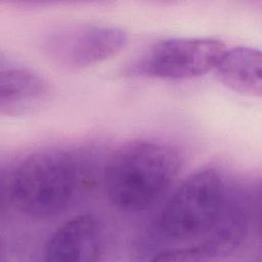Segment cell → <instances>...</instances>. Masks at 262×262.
Segmentation results:
<instances>
[{
    "mask_svg": "<svg viewBox=\"0 0 262 262\" xmlns=\"http://www.w3.org/2000/svg\"><path fill=\"white\" fill-rule=\"evenodd\" d=\"M226 47L220 40L206 37H178L149 46L125 70L132 77L186 80L215 69Z\"/></svg>",
    "mask_w": 262,
    "mask_h": 262,
    "instance_id": "obj_4",
    "label": "cell"
},
{
    "mask_svg": "<svg viewBox=\"0 0 262 262\" xmlns=\"http://www.w3.org/2000/svg\"><path fill=\"white\" fill-rule=\"evenodd\" d=\"M180 168L178 152L155 141H134L119 148L104 171L108 200L121 211L151 207L169 187Z\"/></svg>",
    "mask_w": 262,
    "mask_h": 262,
    "instance_id": "obj_2",
    "label": "cell"
},
{
    "mask_svg": "<svg viewBox=\"0 0 262 262\" xmlns=\"http://www.w3.org/2000/svg\"><path fill=\"white\" fill-rule=\"evenodd\" d=\"M121 28L93 24L58 27L42 41V50L53 62L68 69H84L111 58L127 44Z\"/></svg>",
    "mask_w": 262,
    "mask_h": 262,
    "instance_id": "obj_5",
    "label": "cell"
},
{
    "mask_svg": "<svg viewBox=\"0 0 262 262\" xmlns=\"http://www.w3.org/2000/svg\"><path fill=\"white\" fill-rule=\"evenodd\" d=\"M79 185V169L72 155L43 149L24 158L8 181V194L20 212L34 218L55 216L72 203Z\"/></svg>",
    "mask_w": 262,
    "mask_h": 262,
    "instance_id": "obj_3",
    "label": "cell"
},
{
    "mask_svg": "<svg viewBox=\"0 0 262 262\" xmlns=\"http://www.w3.org/2000/svg\"><path fill=\"white\" fill-rule=\"evenodd\" d=\"M48 94L44 77L24 62L1 54L0 57V113L18 116L39 107Z\"/></svg>",
    "mask_w": 262,
    "mask_h": 262,
    "instance_id": "obj_6",
    "label": "cell"
},
{
    "mask_svg": "<svg viewBox=\"0 0 262 262\" xmlns=\"http://www.w3.org/2000/svg\"><path fill=\"white\" fill-rule=\"evenodd\" d=\"M102 233L90 214L78 215L59 226L47 239L44 256L53 262H93L100 255Z\"/></svg>",
    "mask_w": 262,
    "mask_h": 262,
    "instance_id": "obj_7",
    "label": "cell"
},
{
    "mask_svg": "<svg viewBox=\"0 0 262 262\" xmlns=\"http://www.w3.org/2000/svg\"><path fill=\"white\" fill-rule=\"evenodd\" d=\"M217 76L228 88L252 97L262 93V57L260 50L239 46L225 50L217 67Z\"/></svg>",
    "mask_w": 262,
    "mask_h": 262,
    "instance_id": "obj_8",
    "label": "cell"
},
{
    "mask_svg": "<svg viewBox=\"0 0 262 262\" xmlns=\"http://www.w3.org/2000/svg\"><path fill=\"white\" fill-rule=\"evenodd\" d=\"M250 214L242 187L222 169L207 166L174 190L160 212L157 231L173 245L167 248L173 249L172 261L208 260L227 255L244 241Z\"/></svg>",
    "mask_w": 262,
    "mask_h": 262,
    "instance_id": "obj_1",
    "label": "cell"
}]
</instances>
